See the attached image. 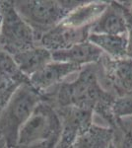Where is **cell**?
Masks as SVG:
<instances>
[{
	"label": "cell",
	"mask_w": 132,
	"mask_h": 148,
	"mask_svg": "<svg viewBox=\"0 0 132 148\" xmlns=\"http://www.w3.org/2000/svg\"><path fill=\"white\" fill-rule=\"evenodd\" d=\"M44 95L47 101L54 108L74 107L89 110L116 131L123 130L122 121L117 120L112 112L116 95L101 83L99 64L85 66L77 73L76 78L64 81Z\"/></svg>",
	"instance_id": "obj_1"
},
{
	"label": "cell",
	"mask_w": 132,
	"mask_h": 148,
	"mask_svg": "<svg viewBox=\"0 0 132 148\" xmlns=\"http://www.w3.org/2000/svg\"><path fill=\"white\" fill-rule=\"evenodd\" d=\"M44 100L45 95L31 84L21 85L12 95L0 114V136L9 148L18 144L20 130L36 107Z\"/></svg>",
	"instance_id": "obj_2"
},
{
	"label": "cell",
	"mask_w": 132,
	"mask_h": 148,
	"mask_svg": "<svg viewBox=\"0 0 132 148\" xmlns=\"http://www.w3.org/2000/svg\"><path fill=\"white\" fill-rule=\"evenodd\" d=\"M13 5L39 40L42 36L60 24L64 18L82 5L83 1L72 0H15Z\"/></svg>",
	"instance_id": "obj_3"
},
{
	"label": "cell",
	"mask_w": 132,
	"mask_h": 148,
	"mask_svg": "<svg viewBox=\"0 0 132 148\" xmlns=\"http://www.w3.org/2000/svg\"><path fill=\"white\" fill-rule=\"evenodd\" d=\"M2 25L0 32V51L12 56L39 46L33 29L28 25L12 1H1Z\"/></svg>",
	"instance_id": "obj_4"
},
{
	"label": "cell",
	"mask_w": 132,
	"mask_h": 148,
	"mask_svg": "<svg viewBox=\"0 0 132 148\" xmlns=\"http://www.w3.org/2000/svg\"><path fill=\"white\" fill-rule=\"evenodd\" d=\"M61 121L53 105L49 101L40 102L24 123L18 137L19 145H30L50 140H58Z\"/></svg>",
	"instance_id": "obj_5"
},
{
	"label": "cell",
	"mask_w": 132,
	"mask_h": 148,
	"mask_svg": "<svg viewBox=\"0 0 132 148\" xmlns=\"http://www.w3.org/2000/svg\"><path fill=\"white\" fill-rule=\"evenodd\" d=\"M132 27V1H107V6L91 27V34L127 35Z\"/></svg>",
	"instance_id": "obj_6"
},
{
	"label": "cell",
	"mask_w": 132,
	"mask_h": 148,
	"mask_svg": "<svg viewBox=\"0 0 132 148\" xmlns=\"http://www.w3.org/2000/svg\"><path fill=\"white\" fill-rule=\"evenodd\" d=\"M61 121L60 136L55 148H72L76 139L94 123L92 111L74 107L55 108Z\"/></svg>",
	"instance_id": "obj_7"
},
{
	"label": "cell",
	"mask_w": 132,
	"mask_h": 148,
	"mask_svg": "<svg viewBox=\"0 0 132 148\" xmlns=\"http://www.w3.org/2000/svg\"><path fill=\"white\" fill-rule=\"evenodd\" d=\"M99 66L111 93L116 96L132 93V59H112L104 54Z\"/></svg>",
	"instance_id": "obj_8"
},
{
	"label": "cell",
	"mask_w": 132,
	"mask_h": 148,
	"mask_svg": "<svg viewBox=\"0 0 132 148\" xmlns=\"http://www.w3.org/2000/svg\"><path fill=\"white\" fill-rule=\"evenodd\" d=\"M91 34V28H73L64 24H58L42 36L39 46L53 52L87 42Z\"/></svg>",
	"instance_id": "obj_9"
},
{
	"label": "cell",
	"mask_w": 132,
	"mask_h": 148,
	"mask_svg": "<svg viewBox=\"0 0 132 148\" xmlns=\"http://www.w3.org/2000/svg\"><path fill=\"white\" fill-rule=\"evenodd\" d=\"M81 69L82 67H79L75 64L52 60L31 76V85L42 94H45L64 82L67 77L78 73Z\"/></svg>",
	"instance_id": "obj_10"
},
{
	"label": "cell",
	"mask_w": 132,
	"mask_h": 148,
	"mask_svg": "<svg viewBox=\"0 0 132 148\" xmlns=\"http://www.w3.org/2000/svg\"><path fill=\"white\" fill-rule=\"evenodd\" d=\"M51 54L52 60L75 64L82 68L91 64H98L104 56L99 47L89 40L75 45L69 49L53 51Z\"/></svg>",
	"instance_id": "obj_11"
},
{
	"label": "cell",
	"mask_w": 132,
	"mask_h": 148,
	"mask_svg": "<svg viewBox=\"0 0 132 148\" xmlns=\"http://www.w3.org/2000/svg\"><path fill=\"white\" fill-rule=\"evenodd\" d=\"M107 6V1H85L71 11L62 24L73 28H91Z\"/></svg>",
	"instance_id": "obj_12"
},
{
	"label": "cell",
	"mask_w": 132,
	"mask_h": 148,
	"mask_svg": "<svg viewBox=\"0 0 132 148\" xmlns=\"http://www.w3.org/2000/svg\"><path fill=\"white\" fill-rule=\"evenodd\" d=\"M116 135L114 128L93 123L76 139L72 148H109Z\"/></svg>",
	"instance_id": "obj_13"
},
{
	"label": "cell",
	"mask_w": 132,
	"mask_h": 148,
	"mask_svg": "<svg viewBox=\"0 0 132 148\" xmlns=\"http://www.w3.org/2000/svg\"><path fill=\"white\" fill-rule=\"evenodd\" d=\"M13 57L20 69L29 78L52 61L51 51L40 46H36Z\"/></svg>",
	"instance_id": "obj_14"
},
{
	"label": "cell",
	"mask_w": 132,
	"mask_h": 148,
	"mask_svg": "<svg viewBox=\"0 0 132 148\" xmlns=\"http://www.w3.org/2000/svg\"><path fill=\"white\" fill-rule=\"evenodd\" d=\"M88 40L110 58L122 59L126 57L127 35L90 34Z\"/></svg>",
	"instance_id": "obj_15"
},
{
	"label": "cell",
	"mask_w": 132,
	"mask_h": 148,
	"mask_svg": "<svg viewBox=\"0 0 132 148\" xmlns=\"http://www.w3.org/2000/svg\"><path fill=\"white\" fill-rule=\"evenodd\" d=\"M0 76L19 86L31 84L30 78L21 70L14 57L3 51H0Z\"/></svg>",
	"instance_id": "obj_16"
},
{
	"label": "cell",
	"mask_w": 132,
	"mask_h": 148,
	"mask_svg": "<svg viewBox=\"0 0 132 148\" xmlns=\"http://www.w3.org/2000/svg\"><path fill=\"white\" fill-rule=\"evenodd\" d=\"M112 112L114 116L120 121L132 118V93L116 96L112 105Z\"/></svg>",
	"instance_id": "obj_17"
},
{
	"label": "cell",
	"mask_w": 132,
	"mask_h": 148,
	"mask_svg": "<svg viewBox=\"0 0 132 148\" xmlns=\"http://www.w3.org/2000/svg\"><path fill=\"white\" fill-rule=\"evenodd\" d=\"M19 87H20L19 85L0 76V114L6 107L9 100L11 99L12 95Z\"/></svg>",
	"instance_id": "obj_18"
},
{
	"label": "cell",
	"mask_w": 132,
	"mask_h": 148,
	"mask_svg": "<svg viewBox=\"0 0 132 148\" xmlns=\"http://www.w3.org/2000/svg\"><path fill=\"white\" fill-rule=\"evenodd\" d=\"M57 141H58V140H50V141L35 143V144H30V145L17 144L16 146H14L12 148H55L56 147Z\"/></svg>",
	"instance_id": "obj_19"
},
{
	"label": "cell",
	"mask_w": 132,
	"mask_h": 148,
	"mask_svg": "<svg viewBox=\"0 0 132 148\" xmlns=\"http://www.w3.org/2000/svg\"><path fill=\"white\" fill-rule=\"evenodd\" d=\"M120 132H122V136L119 148H132V130H124Z\"/></svg>",
	"instance_id": "obj_20"
},
{
	"label": "cell",
	"mask_w": 132,
	"mask_h": 148,
	"mask_svg": "<svg viewBox=\"0 0 132 148\" xmlns=\"http://www.w3.org/2000/svg\"><path fill=\"white\" fill-rule=\"evenodd\" d=\"M126 58L132 59V27L127 33V47H126Z\"/></svg>",
	"instance_id": "obj_21"
},
{
	"label": "cell",
	"mask_w": 132,
	"mask_h": 148,
	"mask_svg": "<svg viewBox=\"0 0 132 148\" xmlns=\"http://www.w3.org/2000/svg\"><path fill=\"white\" fill-rule=\"evenodd\" d=\"M122 125H123V130H132V118L125 119V120H122Z\"/></svg>",
	"instance_id": "obj_22"
},
{
	"label": "cell",
	"mask_w": 132,
	"mask_h": 148,
	"mask_svg": "<svg viewBox=\"0 0 132 148\" xmlns=\"http://www.w3.org/2000/svg\"><path fill=\"white\" fill-rule=\"evenodd\" d=\"M0 148H9L7 143L5 142V140L3 139L1 136H0Z\"/></svg>",
	"instance_id": "obj_23"
},
{
	"label": "cell",
	"mask_w": 132,
	"mask_h": 148,
	"mask_svg": "<svg viewBox=\"0 0 132 148\" xmlns=\"http://www.w3.org/2000/svg\"><path fill=\"white\" fill-rule=\"evenodd\" d=\"M1 25H2V12H1V1H0V32H1Z\"/></svg>",
	"instance_id": "obj_24"
},
{
	"label": "cell",
	"mask_w": 132,
	"mask_h": 148,
	"mask_svg": "<svg viewBox=\"0 0 132 148\" xmlns=\"http://www.w3.org/2000/svg\"><path fill=\"white\" fill-rule=\"evenodd\" d=\"M109 148H117L116 146V142H112L111 144L109 145Z\"/></svg>",
	"instance_id": "obj_25"
}]
</instances>
